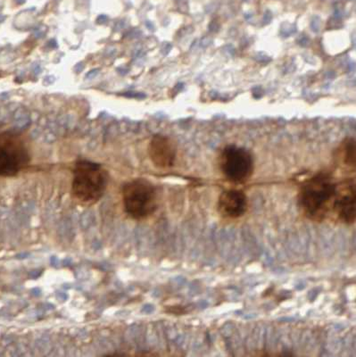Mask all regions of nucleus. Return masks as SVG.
I'll list each match as a JSON object with an SVG mask.
<instances>
[{
	"label": "nucleus",
	"mask_w": 356,
	"mask_h": 357,
	"mask_svg": "<svg viewBox=\"0 0 356 357\" xmlns=\"http://www.w3.org/2000/svg\"><path fill=\"white\" fill-rule=\"evenodd\" d=\"M336 183L328 174H319L304 181L298 194L300 209L316 222L332 221Z\"/></svg>",
	"instance_id": "1"
},
{
	"label": "nucleus",
	"mask_w": 356,
	"mask_h": 357,
	"mask_svg": "<svg viewBox=\"0 0 356 357\" xmlns=\"http://www.w3.org/2000/svg\"><path fill=\"white\" fill-rule=\"evenodd\" d=\"M108 174L97 162L81 160L72 171V193L75 199L84 205H94L106 192Z\"/></svg>",
	"instance_id": "2"
},
{
	"label": "nucleus",
	"mask_w": 356,
	"mask_h": 357,
	"mask_svg": "<svg viewBox=\"0 0 356 357\" xmlns=\"http://www.w3.org/2000/svg\"><path fill=\"white\" fill-rule=\"evenodd\" d=\"M122 197L123 209L130 218L141 221L157 211V189L145 178H135L123 185Z\"/></svg>",
	"instance_id": "3"
},
{
	"label": "nucleus",
	"mask_w": 356,
	"mask_h": 357,
	"mask_svg": "<svg viewBox=\"0 0 356 357\" xmlns=\"http://www.w3.org/2000/svg\"><path fill=\"white\" fill-rule=\"evenodd\" d=\"M29 162L27 146L20 136L11 132L0 135V176H15Z\"/></svg>",
	"instance_id": "4"
},
{
	"label": "nucleus",
	"mask_w": 356,
	"mask_h": 357,
	"mask_svg": "<svg viewBox=\"0 0 356 357\" xmlns=\"http://www.w3.org/2000/svg\"><path fill=\"white\" fill-rule=\"evenodd\" d=\"M222 174L235 183H245L254 173V159L250 153L237 146H227L220 158Z\"/></svg>",
	"instance_id": "5"
},
{
	"label": "nucleus",
	"mask_w": 356,
	"mask_h": 357,
	"mask_svg": "<svg viewBox=\"0 0 356 357\" xmlns=\"http://www.w3.org/2000/svg\"><path fill=\"white\" fill-rule=\"evenodd\" d=\"M356 218V187L354 180L336 183L335 205L332 221L352 225Z\"/></svg>",
	"instance_id": "6"
},
{
	"label": "nucleus",
	"mask_w": 356,
	"mask_h": 357,
	"mask_svg": "<svg viewBox=\"0 0 356 357\" xmlns=\"http://www.w3.org/2000/svg\"><path fill=\"white\" fill-rule=\"evenodd\" d=\"M148 155L153 165L157 168L173 167L177 156L176 143L167 136L155 135L149 142Z\"/></svg>",
	"instance_id": "7"
},
{
	"label": "nucleus",
	"mask_w": 356,
	"mask_h": 357,
	"mask_svg": "<svg viewBox=\"0 0 356 357\" xmlns=\"http://www.w3.org/2000/svg\"><path fill=\"white\" fill-rule=\"evenodd\" d=\"M249 201L246 194L238 190L224 191L219 197L218 211L224 218L237 219L246 213Z\"/></svg>",
	"instance_id": "8"
},
{
	"label": "nucleus",
	"mask_w": 356,
	"mask_h": 357,
	"mask_svg": "<svg viewBox=\"0 0 356 357\" xmlns=\"http://www.w3.org/2000/svg\"><path fill=\"white\" fill-rule=\"evenodd\" d=\"M340 162L348 168H355L356 146L354 138H348L340 145L338 151Z\"/></svg>",
	"instance_id": "9"
},
{
	"label": "nucleus",
	"mask_w": 356,
	"mask_h": 357,
	"mask_svg": "<svg viewBox=\"0 0 356 357\" xmlns=\"http://www.w3.org/2000/svg\"><path fill=\"white\" fill-rule=\"evenodd\" d=\"M252 357H295L287 352H263L256 354Z\"/></svg>",
	"instance_id": "10"
},
{
	"label": "nucleus",
	"mask_w": 356,
	"mask_h": 357,
	"mask_svg": "<svg viewBox=\"0 0 356 357\" xmlns=\"http://www.w3.org/2000/svg\"><path fill=\"white\" fill-rule=\"evenodd\" d=\"M105 357H129V356L123 355V354L116 353V354H110V355H107Z\"/></svg>",
	"instance_id": "11"
}]
</instances>
